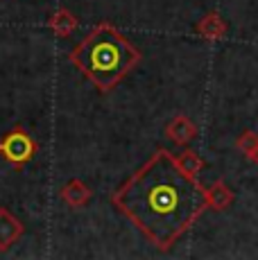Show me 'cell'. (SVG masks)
Wrapping results in <instances>:
<instances>
[{"mask_svg":"<svg viewBox=\"0 0 258 260\" xmlns=\"http://www.w3.org/2000/svg\"><path fill=\"white\" fill-rule=\"evenodd\" d=\"M111 204L161 251L179 242L208 208L206 188L168 149H156L113 192Z\"/></svg>","mask_w":258,"mask_h":260,"instance_id":"1","label":"cell"},{"mask_svg":"<svg viewBox=\"0 0 258 260\" xmlns=\"http://www.w3.org/2000/svg\"><path fill=\"white\" fill-rule=\"evenodd\" d=\"M71 63L98 91H113L141 61V50L111 23H100L77 43Z\"/></svg>","mask_w":258,"mask_h":260,"instance_id":"2","label":"cell"},{"mask_svg":"<svg viewBox=\"0 0 258 260\" xmlns=\"http://www.w3.org/2000/svg\"><path fill=\"white\" fill-rule=\"evenodd\" d=\"M37 141L23 129H12L0 138V156L16 168H23L25 163L32 161L37 156Z\"/></svg>","mask_w":258,"mask_h":260,"instance_id":"3","label":"cell"},{"mask_svg":"<svg viewBox=\"0 0 258 260\" xmlns=\"http://www.w3.org/2000/svg\"><path fill=\"white\" fill-rule=\"evenodd\" d=\"M23 233H25V226L21 219L9 213L7 208H0V251L12 249L23 238Z\"/></svg>","mask_w":258,"mask_h":260,"instance_id":"4","label":"cell"},{"mask_svg":"<svg viewBox=\"0 0 258 260\" xmlns=\"http://www.w3.org/2000/svg\"><path fill=\"white\" fill-rule=\"evenodd\" d=\"M227 32H229V23L215 9L195 23V34L200 39H204V41H220V39L227 37Z\"/></svg>","mask_w":258,"mask_h":260,"instance_id":"5","label":"cell"},{"mask_svg":"<svg viewBox=\"0 0 258 260\" xmlns=\"http://www.w3.org/2000/svg\"><path fill=\"white\" fill-rule=\"evenodd\" d=\"M166 136L170 138L175 145H188L190 141H195L197 138V124L192 122L188 116H175L170 120V122L166 124Z\"/></svg>","mask_w":258,"mask_h":260,"instance_id":"6","label":"cell"},{"mask_svg":"<svg viewBox=\"0 0 258 260\" xmlns=\"http://www.w3.org/2000/svg\"><path fill=\"white\" fill-rule=\"evenodd\" d=\"M233 202H236V192H233L222 179H217L215 183H211V186L206 188V204L211 211H215V213L229 211L233 206Z\"/></svg>","mask_w":258,"mask_h":260,"instance_id":"7","label":"cell"},{"mask_svg":"<svg viewBox=\"0 0 258 260\" xmlns=\"http://www.w3.org/2000/svg\"><path fill=\"white\" fill-rule=\"evenodd\" d=\"M61 199H63V204L71 208H84L91 202V188L84 181H79V179H71V181L61 188Z\"/></svg>","mask_w":258,"mask_h":260,"instance_id":"8","label":"cell"},{"mask_svg":"<svg viewBox=\"0 0 258 260\" xmlns=\"http://www.w3.org/2000/svg\"><path fill=\"white\" fill-rule=\"evenodd\" d=\"M77 25H79L77 16L71 12V9H63V7L57 9V12L50 16V21H48V27H50L57 37H71V34L77 29Z\"/></svg>","mask_w":258,"mask_h":260,"instance_id":"9","label":"cell"},{"mask_svg":"<svg viewBox=\"0 0 258 260\" xmlns=\"http://www.w3.org/2000/svg\"><path fill=\"white\" fill-rule=\"evenodd\" d=\"M175 161H177V166L186 174H190V177H197V174L204 170V158L197 152H192V149H183V152L175 154Z\"/></svg>","mask_w":258,"mask_h":260,"instance_id":"10","label":"cell"},{"mask_svg":"<svg viewBox=\"0 0 258 260\" xmlns=\"http://www.w3.org/2000/svg\"><path fill=\"white\" fill-rule=\"evenodd\" d=\"M236 149H240L247 158H251L258 149V134L254 129H245V132L236 138Z\"/></svg>","mask_w":258,"mask_h":260,"instance_id":"11","label":"cell"},{"mask_svg":"<svg viewBox=\"0 0 258 260\" xmlns=\"http://www.w3.org/2000/svg\"><path fill=\"white\" fill-rule=\"evenodd\" d=\"M251 161H254L256 166H258V149H256V154H254V156H251Z\"/></svg>","mask_w":258,"mask_h":260,"instance_id":"12","label":"cell"}]
</instances>
